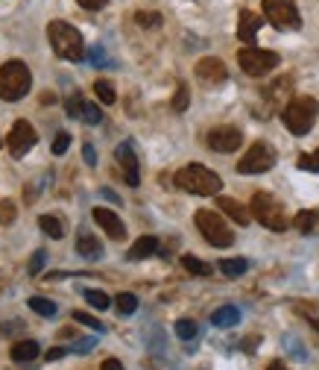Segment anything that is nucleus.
Here are the masks:
<instances>
[{"label":"nucleus","instance_id":"obj_39","mask_svg":"<svg viewBox=\"0 0 319 370\" xmlns=\"http://www.w3.org/2000/svg\"><path fill=\"white\" fill-rule=\"evenodd\" d=\"M94 338H82V341H76L73 347H71V353H80V356H85V353H91L94 350Z\"/></svg>","mask_w":319,"mask_h":370},{"label":"nucleus","instance_id":"obj_15","mask_svg":"<svg viewBox=\"0 0 319 370\" xmlns=\"http://www.w3.org/2000/svg\"><path fill=\"white\" fill-rule=\"evenodd\" d=\"M261 15L255 12H249V9H244L237 18V39L244 41V45H255V36H258V30H261Z\"/></svg>","mask_w":319,"mask_h":370},{"label":"nucleus","instance_id":"obj_32","mask_svg":"<svg viewBox=\"0 0 319 370\" xmlns=\"http://www.w3.org/2000/svg\"><path fill=\"white\" fill-rule=\"evenodd\" d=\"M18 217V209H15V203L12 200H0V224L9 226Z\"/></svg>","mask_w":319,"mask_h":370},{"label":"nucleus","instance_id":"obj_27","mask_svg":"<svg viewBox=\"0 0 319 370\" xmlns=\"http://www.w3.org/2000/svg\"><path fill=\"white\" fill-rule=\"evenodd\" d=\"M85 300H88V306L97 309V312H106L108 306H112L108 294H106V291H94V288H88V291H85Z\"/></svg>","mask_w":319,"mask_h":370},{"label":"nucleus","instance_id":"obj_2","mask_svg":"<svg viewBox=\"0 0 319 370\" xmlns=\"http://www.w3.org/2000/svg\"><path fill=\"white\" fill-rule=\"evenodd\" d=\"M176 185H179L182 191H191V194H200V197H214L223 188V179H220V173L208 171L202 165H188L176 173Z\"/></svg>","mask_w":319,"mask_h":370},{"label":"nucleus","instance_id":"obj_8","mask_svg":"<svg viewBox=\"0 0 319 370\" xmlns=\"http://www.w3.org/2000/svg\"><path fill=\"white\" fill-rule=\"evenodd\" d=\"M237 65L249 77H267L272 68H279V53L276 50H261V47H244L237 53Z\"/></svg>","mask_w":319,"mask_h":370},{"label":"nucleus","instance_id":"obj_44","mask_svg":"<svg viewBox=\"0 0 319 370\" xmlns=\"http://www.w3.org/2000/svg\"><path fill=\"white\" fill-rule=\"evenodd\" d=\"M91 62H94V65H103V62H106L103 47H94V50H91Z\"/></svg>","mask_w":319,"mask_h":370},{"label":"nucleus","instance_id":"obj_37","mask_svg":"<svg viewBox=\"0 0 319 370\" xmlns=\"http://www.w3.org/2000/svg\"><path fill=\"white\" fill-rule=\"evenodd\" d=\"M299 168L302 171H319V150L316 153H302L299 156Z\"/></svg>","mask_w":319,"mask_h":370},{"label":"nucleus","instance_id":"obj_14","mask_svg":"<svg viewBox=\"0 0 319 370\" xmlns=\"http://www.w3.org/2000/svg\"><path fill=\"white\" fill-rule=\"evenodd\" d=\"M91 215H94V221L103 226V232H106L108 238H115V241H123V238H126V226H123V221L117 217V212L103 209V206H97V209H94Z\"/></svg>","mask_w":319,"mask_h":370},{"label":"nucleus","instance_id":"obj_5","mask_svg":"<svg viewBox=\"0 0 319 370\" xmlns=\"http://www.w3.org/2000/svg\"><path fill=\"white\" fill-rule=\"evenodd\" d=\"M316 112H319V106H316L314 97H296V100H290L287 106H284L281 121L293 135H307L311 127L316 124Z\"/></svg>","mask_w":319,"mask_h":370},{"label":"nucleus","instance_id":"obj_47","mask_svg":"<svg viewBox=\"0 0 319 370\" xmlns=\"http://www.w3.org/2000/svg\"><path fill=\"white\" fill-rule=\"evenodd\" d=\"M267 370H287V367H284V364H281V362H272V364H270V367H267Z\"/></svg>","mask_w":319,"mask_h":370},{"label":"nucleus","instance_id":"obj_18","mask_svg":"<svg viewBox=\"0 0 319 370\" xmlns=\"http://www.w3.org/2000/svg\"><path fill=\"white\" fill-rule=\"evenodd\" d=\"M76 253H80L82 259H100L103 256V244L97 241V235L80 232V238H76Z\"/></svg>","mask_w":319,"mask_h":370},{"label":"nucleus","instance_id":"obj_35","mask_svg":"<svg viewBox=\"0 0 319 370\" xmlns=\"http://www.w3.org/2000/svg\"><path fill=\"white\" fill-rule=\"evenodd\" d=\"M135 21H138V27H158L161 24V15L158 12H135Z\"/></svg>","mask_w":319,"mask_h":370},{"label":"nucleus","instance_id":"obj_23","mask_svg":"<svg viewBox=\"0 0 319 370\" xmlns=\"http://www.w3.org/2000/svg\"><path fill=\"white\" fill-rule=\"evenodd\" d=\"M246 268H249L246 259H223V262H220V274H226L228 279H235V276H244Z\"/></svg>","mask_w":319,"mask_h":370},{"label":"nucleus","instance_id":"obj_9","mask_svg":"<svg viewBox=\"0 0 319 370\" xmlns=\"http://www.w3.org/2000/svg\"><path fill=\"white\" fill-rule=\"evenodd\" d=\"M272 165H276V150L267 141H255L237 162V173H267Z\"/></svg>","mask_w":319,"mask_h":370},{"label":"nucleus","instance_id":"obj_21","mask_svg":"<svg viewBox=\"0 0 319 370\" xmlns=\"http://www.w3.org/2000/svg\"><path fill=\"white\" fill-rule=\"evenodd\" d=\"M293 226H296V230H299V232H305V235H311V232L316 230V226H319V212H316V209H307V212H299V215H296V217H293Z\"/></svg>","mask_w":319,"mask_h":370},{"label":"nucleus","instance_id":"obj_33","mask_svg":"<svg viewBox=\"0 0 319 370\" xmlns=\"http://www.w3.org/2000/svg\"><path fill=\"white\" fill-rule=\"evenodd\" d=\"M188 103H191V91L185 89V85H179V89H176V97H173V112H185Z\"/></svg>","mask_w":319,"mask_h":370},{"label":"nucleus","instance_id":"obj_6","mask_svg":"<svg viewBox=\"0 0 319 370\" xmlns=\"http://www.w3.org/2000/svg\"><path fill=\"white\" fill-rule=\"evenodd\" d=\"M196 230L202 232V238L211 247H232L235 244V232L228 230V224L220 217L217 212H211V209H200L196 212Z\"/></svg>","mask_w":319,"mask_h":370},{"label":"nucleus","instance_id":"obj_45","mask_svg":"<svg viewBox=\"0 0 319 370\" xmlns=\"http://www.w3.org/2000/svg\"><path fill=\"white\" fill-rule=\"evenodd\" d=\"M255 344H258V338H255V335H252V338H246V341H244V344H240V347H244V350H246V353H252V347H255Z\"/></svg>","mask_w":319,"mask_h":370},{"label":"nucleus","instance_id":"obj_11","mask_svg":"<svg viewBox=\"0 0 319 370\" xmlns=\"http://www.w3.org/2000/svg\"><path fill=\"white\" fill-rule=\"evenodd\" d=\"M240 144H244V135H240L237 127H214L208 133V147L214 153H235Z\"/></svg>","mask_w":319,"mask_h":370},{"label":"nucleus","instance_id":"obj_43","mask_svg":"<svg viewBox=\"0 0 319 370\" xmlns=\"http://www.w3.org/2000/svg\"><path fill=\"white\" fill-rule=\"evenodd\" d=\"M100 370H123V364H120L117 358H106V362L100 364Z\"/></svg>","mask_w":319,"mask_h":370},{"label":"nucleus","instance_id":"obj_29","mask_svg":"<svg viewBox=\"0 0 319 370\" xmlns=\"http://www.w3.org/2000/svg\"><path fill=\"white\" fill-rule=\"evenodd\" d=\"M115 306H117L120 314H132L138 309V297H135V294H129V291H123V294H117V297H115Z\"/></svg>","mask_w":319,"mask_h":370},{"label":"nucleus","instance_id":"obj_38","mask_svg":"<svg viewBox=\"0 0 319 370\" xmlns=\"http://www.w3.org/2000/svg\"><path fill=\"white\" fill-rule=\"evenodd\" d=\"M68 147H71V135L68 133H56V141H53V153L62 156Z\"/></svg>","mask_w":319,"mask_h":370},{"label":"nucleus","instance_id":"obj_31","mask_svg":"<svg viewBox=\"0 0 319 370\" xmlns=\"http://www.w3.org/2000/svg\"><path fill=\"white\" fill-rule=\"evenodd\" d=\"M82 121H85V124H91V127L100 124V121H103L100 106H97V103H85V109H82Z\"/></svg>","mask_w":319,"mask_h":370},{"label":"nucleus","instance_id":"obj_30","mask_svg":"<svg viewBox=\"0 0 319 370\" xmlns=\"http://www.w3.org/2000/svg\"><path fill=\"white\" fill-rule=\"evenodd\" d=\"M64 109H68V118H82V109H85V100L80 91H73L68 97V103H64Z\"/></svg>","mask_w":319,"mask_h":370},{"label":"nucleus","instance_id":"obj_4","mask_svg":"<svg viewBox=\"0 0 319 370\" xmlns=\"http://www.w3.org/2000/svg\"><path fill=\"white\" fill-rule=\"evenodd\" d=\"M249 209H252V217L272 232H284L290 226V217H287V212H284V206L267 191H258L255 197H252Z\"/></svg>","mask_w":319,"mask_h":370},{"label":"nucleus","instance_id":"obj_42","mask_svg":"<svg viewBox=\"0 0 319 370\" xmlns=\"http://www.w3.org/2000/svg\"><path fill=\"white\" fill-rule=\"evenodd\" d=\"M82 156H85V162H88L91 168L97 165V153H94V147H91V144H85V147H82Z\"/></svg>","mask_w":319,"mask_h":370},{"label":"nucleus","instance_id":"obj_36","mask_svg":"<svg viewBox=\"0 0 319 370\" xmlns=\"http://www.w3.org/2000/svg\"><path fill=\"white\" fill-rule=\"evenodd\" d=\"M44 262H47V253H44V250H36V253H32V259H29V274L38 276L41 268H44Z\"/></svg>","mask_w":319,"mask_h":370},{"label":"nucleus","instance_id":"obj_25","mask_svg":"<svg viewBox=\"0 0 319 370\" xmlns=\"http://www.w3.org/2000/svg\"><path fill=\"white\" fill-rule=\"evenodd\" d=\"M173 332L179 335L182 341H193V338H196V332H200V326H196V320H188V318H182V320H176Z\"/></svg>","mask_w":319,"mask_h":370},{"label":"nucleus","instance_id":"obj_46","mask_svg":"<svg viewBox=\"0 0 319 370\" xmlns=\"http://www.w3.org/2000/svg\"><path fill=\"white\" fill-rule=\"evenodd\" d=\"M100 194H103V197H106V200H112V203H120V197H117V194H115V191H108V188H103Z\"/></svg>","mask_w":319,"mask_h":370},{"label":"nucleus","instance_id":"obj_19","mask_svg":"<svg viewBox=\"0 0 319 370\" xmlns=\"http://www.w3.org/2000/svg\"><path fill=\"white\" fill-rule=\"evenodd\" d=\"M38 353H41L38 341H18V344L12 347V350H9V356H12V362H18V364L36 362V358H38Z\"/></svg>","mask_w":319,"mask_h":370},{"label":"nucleus","instance_id":"obj_1","mask_svg":"<svg viewBox=\"0 0 319 370\" xmlns=\"http://www.w3.org/2000/svg\"><path fill=\"white\" fill-rule=\"evenodd\" d=\"M47 39H50V47L59 59H68V62H80L85 56V41H82V32L76 30L68 21H50L47 27Z\"/></svg>","mask_w":319,"mask_h":370},{"label":"nucleus","instance_id":"obj_24","mask_svg":"<svg viewBox=\"0 0 319 370\" xmlns=\"http://www.w3.org/2000/svg\"><path fill=\"white\" fill-rule=\"evenodd\" d=\"M38 226H41V232H47L50 238H64V226H62V221L59 217H53V215H41L38 217Z\"/></svg>","mask_w":319,"mask_h":370},{"label":"nucleus","instance_id":"obj_28","mask_svg":"<svg viewBox=\"0 0 319 370\" xmlns=\"http://www.w3.org/2000/svg\"><path fill=\"white\" fill-rule=\"evenodd\" d=\"M94 91H97V97H100V103H106V106H112V103L117 100L115 85L108 83V80H97V83H94Z\"/></svg>","mask_w":319,"mask_h":370},{"label":"nucleus","instance_id":"obj_26","mask_svg":"<svg viewBox=\"0 0 319 370\" xmlns=\"http://www.w3.org/2000/svg\"><path fill=\"white\" fill-rule=\"evenodd\" d=\"M27 306L36 312V314H41V318H53V314H56V303H50V300H44V297H29Z\"/></svg>","mask_w":319,"mask_h":370},{"label":"nucleus","instance_id":"obj_3","mask_svg":"<svg viewBox=\"0 0 319 370\" xmlns=\"http://www.w3.org/2000/svg\"><path fill=\"white\" fill-rule=\"evenodd\" d=\"M29 85H32V74L21 59L0 65V100H9V103L21 100L29 91Z\"/></svg>","mask_w":319,"mask_h":370},{"label":"nucleus","instance_id":"obj_12","mask_svg":"<svg viewBox=\"0 0 319 370\" xmlns=\"http://www.w3.org/2000/svg\"><path fill=\"white\" fill-rule=\"evenodd\" d=\"M115 159H117L120 171H123L126 185H132V188H138V182H141V173H138V156H135V150H132L129 141H123V144H117V147H115Z\"/></svg>","mask_w":319,"mask_h":370},{"label":"nucleus","instance_id":"obj_16","mask_svg":"<svg viewBox=\"0 0 319 370\" xmlns=\"http://www.w3.org/2000/svg\"><path fill=\"white\" fill-rule=\"evenodd\" d=\"M158 250V238L156 235H141L135 244L129 247V259L132 262H141V259H150Z\"/></svg>","mask_w":319,"mask_h":370},{"label":"nucleus","instance_id":"obj_48","mask_svg":"<svg viewBox=\"0 0 319 370\" xmlns=\"http://www.w3.org/2000/svg\"><path fill=\"white\" fill-rule=\"evenodd\" d=\"M0 144H3V138H0Z\"/></svg>","mask_w":319,"mask_h":370},{"label":"nucleus","instance_id":"obj_17","mask_svg":"<svg viewBox=\"0 0 319 370\" xmlns=\"http://www.w3.org/2000/svg\"><path fill=\"white\" fill-rule=\"evenodd\" d=\"M217 209H223L228 217H232L235 224H240V226H246L249 224V212H246V206H240L237 200H232V197H217Z\"/></svg>","mask_w":319,"mask_h":370},{"label":"nucleus","instance_id":"obj_20","mask_svg":"<svg viewBox=\"0 0 319 370\" xmlns=\"http://www.w3.org/2000/svg\"><path fill=\"white\" fill-rule=\"evenodd\" d=\"M211 323L217 326V329H232V326L240 323V309L237 306H220L211 314Z\"/></svg>","mask_w":319,"mask_h":370},{"label":"nucleus","instance_id":"obj_10","mask_svg":"<svg viewBox=\"0 0 319 370\" xmlns=\"http://www.w3.org/2000/svg\"><path fill=\"white\" fill-rule=\"evenodd\" d=\"M36 141H38L36 127L27 124V121H15V124H12V129H9L6 147H9V153H12L15 159H21V156H27L29 150L36 147Z\"/></svg>","mask_w":319,"mask_h":370},{"label":"nucleus","instance_id":"obj_34","mask_svg":"<svg viewBox=\"0 0 319 370\" xmlns=\"http://www.w3.org/2000/svg\"><path fill=\"white\" fill-rule=\"evenodd\" d=\"M73 320L76 323H85V326H91V329H97V332H106V326L97 320V318H91L88 312H73Z\"/></svg>","mask_w":319,"mask_h":370},{"label":"nucleus","instance_id":"obj_22","mask_svg":"<svg viewBox=\"0 0 319 370\" xmlns=\"http://www.w3.org/2000/svg\"><path fill=\"white\" fill-rule=\"evenodd\" d=\"M182 265L193 276H211L214 274V268L208 265V262H202V259H196V256H182Z\"/></svg>","mask_w":319,"mask_h":370},{"label":"nucleus","instance_id":"obj_13","mask_svg":"<svg viewBox=\"0 0 319 370\" xmlns=\"http://www.w3.org/2000/svg\"><path fill=\"white\" fill-rule=\"evenodd\" d=\"M196 77H200L205 85H220V83H226L228 71H226L223 59H217V56H205V59L196 62Z\"/></svg>","mask_w":319,"mask_h":370},{"label":"nucleus","instance_id":"obj_7","mask_svg":"<svg viewBox=\"0 0 319 370\" xmlns=\"http://www.w3.org/2000/svg\"><path fill=\"white\" fill-rule=\"evenodd\" d=\"M263 18L281 32L302 27V15L293 0H263Z\"/></svg>","mask_w":319,"mask_h":370},{"label":"nucleus","instance_id":"obj_40","mask_svg":"<svg viewBox=\"0 0 319 370\" xmlns=\"http://www.w3.org/2000/svg\"><path fill=\"white\" fill-rule=\"evenodd\" d=\"M76 3H80L82 9H91V12H97V9H103L108 0H76Z\"/></svg>","mask_w":319,"mask_h":370},{"label":"nucleus","instance_id":"obj_41","mask_svg":"<svg viewBox=\"0 0 319 370\" xmlns=\"http://www.w3.org/2000/svg\"><path fill=\"white\" fill-rule=\"evenodd\" d=\"M71 350H68V347H53V350H47V353H44V356H47V362H56V358H62V356H68Z\"/></svg>","mask_w":319,"mask_h":370}]
</instances>
